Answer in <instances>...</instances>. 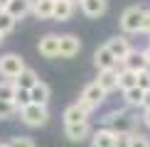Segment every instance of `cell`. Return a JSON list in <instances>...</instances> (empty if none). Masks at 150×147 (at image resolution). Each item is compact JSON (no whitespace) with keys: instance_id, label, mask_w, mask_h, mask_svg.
<instances>
[{"instance_id":"obj_31","label":"cell","mask_w":150,"mask_h":147,"mask_svg":"<svg viewBox=\"0 0 150 147\" xmlns=\"http://www.w3.org/2000/svg\"><path fill=\"white\" fill-rule=\"evenodd\" d=\"M143 32L150 34V10H145V22H143Z\"/></svg>"},{"instance_id":"obj_33","label":"cell","mask_w":150,"mask_h":147,"mask_svg":"<svg viewBox=\"0 0 150 147\" xmlns=\"http://www.w3.org/2000/svg\"><path fill=\"white\" fill-rule=\"evenodd\" d=\"M143 52H145V59H148V64H150V44H148L145 49H143Z\"/></svg>"},{"instance_id":"obj_6","label":"cell","mask_w":150,"mask_h":147,"mask_svg":"<svg viewBox=\"0 0 150 147\" xmlns=\"http://www.w3.org/2000/svg\"><path fill=\"white\" fill-rule=\"evenodd\" d=\"M118 64H121V61H118L113 54H111V49L106 47V44H101L96 49V52H93V66H96L98 71H108V69H118Z\"/></svg>"},{"instance_id":"obj_14","label":"cell","mask_w":150,"mask_h":147,"mask_svg":"<svg viewBox=\"0 0 150 147\" xmlns=\"http://www.w3.org/2000/svg\"><path fill=\"white\" fill-rule=\"evenodd\" d=\"M79 5H81V12L86 17H91V20L103 17L106 10H108V0H81Z\"/></svg>"},{"instance_id":"obj_17","label":"cell","mask_w":150,"mask_h":147,"mask_svg":"<svg viewBox=\"0 0 150 147\" xmlns=\"http://www.w3.org/2000/svg\"><path fill=\"white\" fill-rule=\"evenodd\" d=\"M54 3H57V0H35L32 3V15L37 17V20H52Z\"/></svg>"},{"instance_id":"obj_20","label":"cell","mask_w":150,"mask_h":147,"mask_svg":"<svg viewBox=\"0 0 150 147\" xmlns=\"http://www.w3.org/2000/svg\"><path fill=\"white\" fill-rule=\"evenodd\" d=\"M135 86H138V74L121 66V69H118V88L128 91V88H135Z\"/></svg>"},{"instance_id":"obj_11","label":"cell","mask_w":150,"mask_h":147,"mask_svg":"<svg viewBox=\"0 0 150 147\" xmlns=\"http://www.w3.org/2000/svg\"><path fill=\"white\" fill-rule=\"evenodd\" d=\"M37 52H40V57L45 59H57L59 57V34H45L40 42H37Z\"/></svg>"},{"instance_id":"obj_36","label":"cell","mask_w":150,"mask_h":147,"mask_svg":"<svg viewBox=\"0 0 150 147\" xmlns=\"http://www.w3.org/2000/svg\"><path fill=\"white\" fill-rule=\"evenodd\" d=\"M0 44H3V34H0Z\"/></svg>"},{"instance_id":"obj_12","label":"cell","mask_w":150,"mask_h":147,"mask_svg":"<svg viewBox=\"0 0 150 147\" xmlns=\"http://www.w3.org/2000/svg\"><path fill=\"white\" fill-rule=\"evenodd\" d=\"M121 66H123V69H128V71H135V74H140V71L150 69V64H148L145 52H143V49H133V52H130L128 57L121 61Z\"/></svg>"},{"instance_id":"obj_3","label":"cell","mask_w":150,"mask_h":147,"mask_svg":"<svg viewBox=\"0 0 150 147\" xmlns=\"http://www.w3.org/2000/svg\"><path fill=\"white\" fill-rule=\"evenodd\" d=\"M106 91L101 88V86H98L96 81H91V83H86L84 86V91H81V96H79V103L81 106H84L86 110H96V108H101L103 106V101H106Z\"/></svg>"},{"instance_id":"obj_26","label":"cell","mask_w":150,"mask_h":147,"mask_svg":"<svg viewBox=\"0 0 150 147\" xmlns=\"http://www.w3.org/2000/svg\"><path fill=\"white\" fill-rule=\"evenodd\" d=\"M15 115H20V110L15 108V103L12 101H0V120H10Z\"/></svg>"},{"instance_id":"obj_28","label":"cell","mask_w":150,"mask_h":147,"mask_svg":"<svg viewBox=\"0 0 150 147\" xmlns=\"http://www.w3.org/2000/svg\"><path fill=\"white\" fill-rule=\"evenodd\" d=\"M8 145L10 147H35V140L32 137H25V135H17V137H12Z\"/></svg>"},{"instance_id":"obj_21","label":"cell","mask_w":150,"mask_h":147,"mask_svg":"<svg viewBox=\"0 0 150 147\" xmlns=\"http://www.w3.org/2000/svg\"><path fill=\"white\" fill-rule=\"evenodd\" d=\"M35 83H40V78H37L35 69H30V66H27V69H25L17 78H15V86H17V88H25V91H30Z\"/></svg>"},{"instance_id":"obj_18","label":"cell","mask_w":150,"mask_h":147,"mask_svg":"<svg viewBox=\"0 0 150 147\" xmlns=\"http://www.w3.org/2000/svg\"><path fill=\"white\" fill-rule=\"evenodd\" d=\"M32 3H35V0H10L5 10H8L15 20H22L25 15H30V12H32Z\"/></svg>"},{"instance_id":"obj_10","label":"cell","mask_w":150,"mask_h":147,"mask_svg":"<svg viewBox=\"0 0 150 147\" xmlns=\"http://www.w3.org/2000/svg\"><path fill=\"white\" fill-rule=\"evenodd\" d=\"M121 135H116L108 127H101L91 135V147H121Z\"/></svg>"},{"instance_id":"obj_13","label":"cell","mask_w":150,"mask_h":147,"mask_svg":"<svg viewBox=\"0 0 150 147\" xmlns=\"http://www.w3.org/2000/svg\"><path fill=\"white\" fill-rule=\"evenodd\" d=\"M64 135L69 142H84V140H91V123H76V125H64Z\"/></svg>"},{"instance_id":"obj_8","label":"cell","mask_w":150,"mask_h":147,"mask_svg":"<svg viewBox=\"0 0 150 147\" xmlns=\"http://www.w3.org/2000/svg\"><path fill=\"white\" fill-rule=\"evenodd\" d=\"M81 52V39L76 34H59V57L62 59H74Z\"/></svg>"},{"instance_id":"obj_35","label":"cell","mask_w":150,"mask_h":147,"mask_svg":"<svg viewBox=\"0 0 150 147\" xmlns=\"http://www.w3.org/2000/svg\"><path fill=\"white\" fill-rule=\"evenodd\" d=\"M0 147H10V145H8V142H0Z\"/></svg>"},{"instance_id":"obj_2","label":"cell","mask_w":150,"mask_h":147,"mask_svg":"<svg viewBox=\"0 0 150 147\" xmlns=\"http://www.w3.org/2000/svg\"><path fill=\"white\" fill-rule=\"evenodd\" d=\"M145 10H148V8H140V5H130V8L123 10L121 20H118V24H121V29H123V34H138V32H143Z\"/></svg>"},{"instance_id":"obj_4","label":"cell","mask_w":150,"mask_h":147,"mask_svg":"<svg viewBox=\"0 0 150 147\" xmlns=\"http://www.w3.org/2000/svg\"><path fill=\"white\" fill-rule=\"evenodd\" d=\"M27 69V64H25V59L20 57V54H3L0 57V76L8 78V81H15L20 74Z\"/></svg>"},{"instance_id":"obj_23","label":"cell","mask_w":150,"mask_h":147,"mask_svg":"<svg viewBox=\"0 0 150 147\" xmlns=\"http://www.w3.org/2000/svg\"><path fill=\"white\" fill-rule=\"evenodd\" d=\"M15 22H17V20L10 15L8 10H0V34H3V37L10 34L12 29H15Z\"/></svg>"},{"instance_id":"obj_25","label":"cell","mask_w":150,"mask_h":147,"mask_svg":"<svg viewBox=\"0 0 150 147\" xmlns=\"http://www.w3.org/2000/svg\"><path fill=\"white\" fill-rule=\"evenodd\" d=\"M126 147H150V137L143 132H133L126 137Z\"/></svg>"},{"instance_id":"obj_27","label":"cell","mask_w":150,"mask_h":147,"mask_svg":"<svg viewBox=\"0 0 150 147\" xmlns=\"http://www.w3.org/2000/svg\"><path fill=\"white\" fill-rule=\"evenodd\" d=\"M15 108L17 110H22V108H27L30 103H32V98H30V91H25V88H17V93H15Z\"/></svg>"},{"instance_id":"obj_7","label":"cell","mask_w":150,"mask_h":147,"mask_svg":"<svg viewBox=\"0 0 150 147\" xmlns=\"http://www.w3.org/2000/svg\"><path fill=\"white\" fill-rule=\"evenodd\" d=\"M106 47L111 49V54H113L118 61H123L130 52H133V44H130V39H128L126 34H116V37H111V39L106 42Z\"/></svg>"},{"instance_id":"obj_34","label":"cell","mask_w":150,"mask_h":147,"mask_svg":"<svg viewBox=\"0 0 150 147\" xmlns=\"http://www.w3.org/2000/svg\"><path fill=\"white\" fill-rule=\"evenodd\" d=\"M8 3H10V0H0V10H5V8H8Z\"/></svg>"},{"instance_id":"obj_29","label":"cell","mask_w":150,"mask_h":147,"mask_svg":"<svg viewBox=\"0 0 150 147\" xmlns=\"http://www.w3.org/2000/svg\"><path fill=\"white\" fill-rule=\"evenodd\" d=\"M138 88H143L145 93L150 91V69H145V71L138 74Z\"/></svg>"},{"instance_id":"obj_30","label":"cell","mask_w":150,"mask_h":147,"mask_svg":"<svg viewBox=\"0 0 150 147\" xmlns=\"http://www.w3.org/2000/svg\"><path fill=\"white\" fill-rule=\"evenodd\" d=\"M140 123H143V125H145L148 130H150V108H148V110H143V118H140Z\"/></svg>"},{"instance_id":"obj_37","label":"cell","mask_w":150,"mask_h":147,"mask_svg":"<svg viewBox=\"0 0 150 147\" xmlns=\"http://www.w3.org/2000/svg\"><path fill=\"white\" fill-rule=\"evenodd\" d=\"M71 3H76V0H71ZM79 3H81V0H79Z\"/></svg>"},{"instance_id":"obj_16","label":"cell","mask_w":150,"mask_h":147,"mask_svg":"<svg viewBox=\"0 0 150 147\" xmlns=\"http://www.w3.org/2000/svg\"><path fill=\"white\" fill-rule=\"evenodd\" d=\"M74 10H76V3H71V0H57V3H54V15H52V20L67 22V20H71Z\"/></svg>"},{"instance_id":"obj_9","label":"cell","mask_w":150,"mask_h":147,"mask_svg":"<svg viewBox=\"0 0 150 147\" xmlns=\"http://www.w3.org/2000/svg\"><path fill=\"white\" fill-rule=\"evenodd\" d=\"M64 125H76V123H89V118H91V110H86L81 103L76 101V103H71V106H67L64 108Z\"/></svg>"},{"instance_id":"obj_24","label":"cell","mask_w":150,"mask_h":147,"mask_svg":"<svg viewBox=\"0 0 150 147\" xmlns=\"http://www.w3.org/2000/svg\"><path fill=\"white\" fill-rule=\"evenodd\" d=\"M15 93H17V86L15 81H0V101H15Z\"/></svg>"},{"instance_id":"obj_32","label":"cell","mask_w":150,"mask_h":147,"mask_svg":"<svg viewBox=\"0 0 150 147\" xmlns=\"http://www.w3.org/2000/svg\"><path fill=\"white\" fill-rule=\"evenodd\" d=\"M143 110H148L150 108V91H148V93H145V98H143V106H140Z\"/></svg>"},{"instance_id":"obj_1","label":"cell","mask_w":150,"mask_h":147,"mask_svg":"<svg viewBox=\"0 0 150 147\" xmlns=\"http://www.w3.org/2000/svg\"><path fill=\"white\" fill-rule=\"evenodd\" d=\"M101 125L113 130L121 137H128V135L138 132V115H130L126 110H108L101 118Z\"/></svg>"},{"instance_id":"obj_19","label":"cell","mask_w":150,"mask_h":147,"mask_svg":"<svg viewBox=\"0 0 150 147\" xmlns=\"http://www.w3.org/2000/svg\"><path fill=\"white\" fill-rule=\"evenodd\" d=\"M30 98H32V103H37V106H47L49 98H52V91H49V86L45 81H40V83H35L30 88Z\"/></svg>"},{"instance_id":"obj_5","label":"cell","mask_w":150,"mask_h":147,"mask_svg":"<svg viewBox=\"0 0 150 147\" xmlns=\"http://www.w3.org/2000/svg\"><path fill=\"white\" fill-rule=\"evenodd\" d=\"M20 120L27 127H42L49 123V110L47 106H37V103H30L27 108L20 110Z\"/></svg>"},{"instance_id":"obj_22","label":"cell","mask_w":150,"mask_h":147,"mask_svg":"<svg viewBox=\"0 0 150 147\" xmlns=\"http://www.w3.org/2000/svg\"><path fill=\"white\" fill-rule=\"evenodd\" d=\"M123 98H126V106H128V108H140V106H143V98H145V91L135 86V88L123 91Z\"/></svg>"},{"instance_id":"obj_15","label":"cell","mask_w":150,"mask_h":147,"mask_svg":"<svg viewBox=\"0 0 150 147\" xmlns=\"http://www.w3.org/2000/svg\"><path fill=\"white\" fill-rule=\"evenodd\" d=\"M96 83L101 86L106 93H113L118 91V69H108V71H98Z\"/></svg>"}]
</instances>
